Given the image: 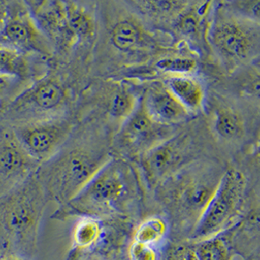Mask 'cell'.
<instances>
[{
	"instance_id": "1",
	"label": "cell",
	"mask_w": 260,
	"mask_h": 260,
	"mask_svg": "<svg viewBox=\"0 0 260 260\" xmlns=\"http://www.w3.org/2000/svg\"><path fill=\"white\" fill-rule=\"evenodd\" d=\"M110 159L105 142H68L54 157L39 165L36 176L49 199L62 206L73 199Z\"/></svg>"
},
{
	"instance_id": "2",
	"label": "cell",
	"mask_w": 260,
	"mask_h": 260,
	"mask_svg": "<svg viewBox=\"0 0 260 260\" xmlns=\"http://www.w3.org/2000/svg\"><path fill=\"white\" fill-rule=\"evenodd\" d=\"M48 200L36 173L0 197V232L15 256L26 259L34 253Z\"/></svg>"
},
{
	"instance_id": "3",
	"label": "cell",
	"mask_w": 260,
	"mask_h": 260,
	"mask_svg": "<svg viewBox=\"0 0 260 260\" xmlns=\"http://www.w3.org/2000/svg\"><path fill=\"white\" fill-rule=\"evenodd\" d=\"M137 178L127 162L110 159L73 199L59 207L53 218L99 217L120 212L137 192Z\"/></svg>"
},
{
	"instance_id": "4",
	"label": "cell",
	"mask_w": 260,
	"mask_h": 260,
	"mask_svg": "<svg viewBox=\"0 0 260 260\" xmlns=\"http://www.w3.org/2000/svg\"><path fill=\"white\" fill-rule=\"evenodd\" d=\"M226 170L213 162H193L164 180L166 199L174 215L192 231L213 197Z\"/></svg>"
},
{
	"instance_id": "5",
	"label": "cell",
	"mask_w": 260,
	"mask_h": 260,
	"mask_svg": "<svg viewBox=\"0 0 260 260\" xmlns=\"http://www.w3.org/2000/svg\"><path fill=\"white\" fill-rule=\"evenodd\" d=\"M213 12L206 37L228 70H235L257 58L259 24L242 19L229 11L223 3Z\"/></svg>"
},
{
	"instance_id": "6",
	"label": "cell",
	"mask_w": 260,
	"mask_h": 260,
	"mask_svg": "<svg viewBox=\"0 0 260 260\" xmlns=\"http://www.w3.org/2000/svg\"><path fill=\"white\" fill-rule=\"evenodd\" d=\"M246 186L247 179L242 172L235 169L226 170L192 231V239L198 242L217 236L235 223L242 210Z\"/></svg>"
},
{
	"instance_id": "7",
	"label": "cell",
	"mask_w": 260,
	"mask_h": 260,
	"mask_svg": "<svg viewBox=\"0 0 260 260\" xmlns=\"http://www.w3.org/2000/svg\"><path fill=\"white\" fill-rule=\"evenodd\" d=\"M64 85L54 76L36 79L15 96L7 107V114L21 124L59 116L68 104Z\"/></svg>"
},
{
	"instance_id": "8",
	"label": "cell",
	"mask_w": 260,
	"mask_h": 260,
	"mask_svg": "<svg viewBox=\"0 0 260 260\" xmlns=\"http://www.w3.org/2000/svg\"><path fill=\"white\" fill-rule=\"evenodd\" d=\"M73 128L71 119L58 116L20 124L13 134L24 151L38 164H42L70 141Z\"/></svg>"
},
{
	"instance_id": "9",
	"label": "cell",
	"mask_w": 260,
	"mask_h": 260,
	"mask_svg": "<svg viewBox=\"0 0 260 260\" xmlns=\"http://www.w3.org/2000/svg\"><path fill=\"white\" fill-rule=\"evenodd\" d=\"M0 42L25 55L52 57L54 47L28 11L24 2H8L6 22L0 32Z\"/></svg>"
},
{
	"instance_id": "10",
	"label": "cell",
	"mask_w": 260,
	"mask_h": 260,
	"mask_svg": "<svg viewBox=\"0 0 260 260\" xmlns=\"http://www.w3.org/2000/svg\"><path fill=\"white\" fill-rule=\"evenodd\" d=\"M193 138L186 133H179L160 142L141 155V167L149 186L160 185L170 178L194 151Z\"/></svg>"
},
{
	"instance_id": "11",
	"label": "cell",
	"mask_w": 260,
	"mask_h": 260,
	"mask_svg": "<svg viewBox=\"0 0 260 260\" xmlns=\"http://www.w3.org/2000/svg\"><path fill=\"white\" fill-rule=\"evenodd\" d=\"M171 128L154 122L140 100L135 111L120 125L114 143L119 152L142 155L174 136Z\"/></svg>"
},
{
	"instance_id": "12",
	"label": "cell",
	"mask_w": 260,
	"mask_h": 260,
	"mask_svg": "<svg viewBox=\"0 0 260 260\" xmlns=\"http://www.w3.org/2000/svg\"><path fill=\"white\" fill-rule=\"evenodd\" d=\"M39 165L24 151L13 132L0 135V197L31 177Z\"/></svg>"
},
{
	"instance_id": "13",
	"label": "cell",
	"mask_w": 260,
	"mask_h": 260,
	"mask_svg": "<svg viewBox=\"0 0 260 260\" xmlns=\"http://www.w3.org/2000/svg\"><path fill=\"white\" fill-rule=\"evenodd\" d=\"M141 102L149 117L165 127L184 123L191 116L165 85L150 87L142 95Z\"/></svg>"
},
{
	"instance_id": "14",
	"label": "cell",
	"mask_w": 260,
	"mask_h": 260,
	"mask_svg": "<svg viewBox=\"0 0 260 260\" xmlns=\"http://www.w3.org/2000/svg\"><path fill=\"white\" fill-rule=\"evenodd\" d=\"M110 44L118 52L129 54L153 49L155 40L138 19L132 16L118 18L108 31Z\"/></svg>"
},
{
	"instance_id": "15",
	"label": "cell",
	"mask_w": 260,
	"mask_h": 260,
	"mask_svg": "<svg viewBox=\"0 0 260 260\" xmlns=\"http://www.w3.org/2000/svg\"><path fill=\"white\" fill-rule=\"evenodd\" d=\"M213 2H188L173 21L175 30L189 40H199L207 35Z\"/></svg>"
},
{
	"instance_id": "16",
	"label": "cell",
	"mask_w": 260,
	"mask_h": 260,
	"mask_svg": "<svg viewBox=\"0 0 260 260\" xmlns=\"http://www.w3.org/2000/svg\"><path fill=\"white\" fill-rule=\"evenodd\" d=\"M165 87L190 114L203 109L205 89L200 80L192 75H171L165 80Z\"/></svg>"
},
{
	"instance_id": "17",
	"label": "cell",
	"mask_w": 260,
	"mask_h": 260,
	"mask_svg": "<svg viewBox=\"0 0 260 260\" xmlns=\"http://www.w3.org/2000/svg\"><path fill=\"white\" fill-rule=\"evenodd\" d=\"M68 30L74 45L92 39L95 34V22L92 13L79 2L64 1Z\"/></svg>"
},
{
	"instance_id": "18",
	"label": "cell",
	"mask_w": 260,
	"mask_h": 260,
	"mask_svg": "<svg viewBox=\"0 0 260 260\" xmlns=\"http://www.w3.org/2000/svg\"><path fill=\"white\" fill-rule=\"evenodd\" d=\"M213 132L227 142H237L246 135V123L243 116L229 107H217L213 119Z\"/></svg>"
},
{
	"instance_id": "19",
	"label": "cell",
	"mask_w": 260,
	"mask_h": 260,
	"mask_svg": "<svg viewBox=\"0 0 260 260\" xmlns=\"http://www.w3.org/2000/svg\"><path fill=\"white\" fill-rule=\"evenodd\" d=\"M28 56L0 42V76L23 81L31 77L32 68Z\"/></svg>"
},
{
	"instance_id": "20",
	"label": "cell",
	"mask_w": 260,
	"mask_h": 260,
	"mask_svg": "<svg viewBox=\"0 0 260 260\" xmlns=\"http://www.w3.org/2000/svg\"><path fill=\"white\" fill-rule=\"evenodd\" d=\"M197 260H232V249L221 234L196 242L193 245Z\"/></svg>"
},
{
	"instance_id": "21",
	"label": "cell",
	"mask_w": 260,
	"mask_h": 260,
	"mask_svg": "<svg viewBox=\"0 0 260 260\" xmlns=\"http://www.w3.org/2000/svg\"><path fill=\"white\" fill-rule=\"evenodd\" d=\"M186 1H136L132 2L143 14L156 20L173 21L187 5Z\"/></svg>"
},
{
	"instance_id": "22",
	"label": "cell",
	"mask_w": 260,
	"mask_h": 260,
	"mask_svg": "<svg viewBox=\"0 0 260 260\" xmlns=\"http://www.w3.org/2000/svg\"><path fill=\"white\" fill-rule=\"evenodd\" d=\"M167 232L168 224L165 219L160 216H151L136 228L133 241L154 247L163 241Z\"/></svg>"
},
{
	"instance_id": "23",
	"label": "cell",
	"mask_w": 260,
	"mask_h": 260,
	"mask_svg": "<svg viewBox=\"0 0 260 260\" xmlns=\"http://www.w3.org/2000/svg\"><path fill=\"white\" fill-rule=\"evenodd\" d=\"M139 101L137 95H134L131 91L120 88L117 90L109 104V114L114 120L120 121L122 124L130 116L138 107Z\"/></svg>"
},
{
	"instance_id": "24",
	"label": "cell",
	"mask_w": 260,
	"mask_h": 260,
	"mask_svg": "<svg viewBox=\"0 0 260 260\" xmlns=\"http://www.w3.org/2000/svg\"><path fill=\"white\" fill-rule=\"evenodd\" d=\"M157 70L171 75H192L198 68L197 61L189 57H165L156 63Z\"/></svg>"
},
{
	"instance_id": "25",
	"label": "cell",
	"mask_w": 260,
	"mask_h": 260,
	"mask_svg": "<svg viewBox=\"0 0 260 260\" xmlns=\"http://www.w3.org/2000/svg\"><path fill=\"white\" fill-rule=\"evenodd\" d=\"M222 3L229 11L235 14L238 17L245 19L251 23L259 24V0H241Z\"/></svg>"
},
{
	"instance_id": "26",
	"label": "cell",
	"mask_w": 260,
	"mask_h": 260,
	"mask_svg": "<svg viewBox=\"0 0 260 260\" xmlns=\"http://www.w3.org/2000/svg\"><path fill=\"white\" fill-rule=\"evenodd\" d=\"M130 260H157V252L152 246L133 241L128 248Z\"/></svg>"
},
{
	"instance_id": "27",
	"label": "cell",
	"mask_w": 260,
	"mask_h": 260,
	"mask_svg": "<svg viewBox=\"0 0 260 260\" xmlns=\"http://www.w3.org/2000/svg\"><path fill=\"white\" fill-rule=\"evenodd\" d=\"M167 260H197L193 246H178L173 248Z\"/></svg>"
},
{
	"instance_id": "28",
	"label": "cell",
	"mask_w": 260,
	"mask_h": 260,
	"mask_svg": "<svg viewBox=\"0 0 260 260\" xmlns=\"http://www.w3.org/2000/svg\"><path fill=\"white\" fill-rule=\"evenodd\" d=\"M7 13H8V2L0 1V32L2 31L6 22Z\"/></svg>"
},
{
	"instance_id": "29",
	"label": "cell",
	"mask_w": 260,
	"mask_h": 260,
	"mask_svg": "<svg viewBox=\"0 0 260 260\" xmlns=\"http://www.w3.org/2000/svg\"><path fill=\"white\" fill-rule=\"evenodd\" d=\"M14 79H9V78H5V77H2L0 76V95L3 94L7 88L11 85V81Z\"/></svg>"
},
{
	"instance_id": "30",
	"label": "cell",
	"mask_w": 260,
	"mask_h": 260,
	"mask_svg": "<svg viewBox=\"0 0 260 260\" xmlns=\"http://www.w3.org/2000/svg\"><path fill=\"white\" fill-rule=\"evenodd\" d=\"M4 260H27L25 259V258H23V257H19V256H10V257H7V258H5Z\"/></svg>"
},
{
	"instance_id": "31",
	"label": "cell",
	"mask_w": 260,
	"mask_h": 260,
	"mask_svg": "<svg viewBox=\"0 0 260 260\" xmlns=\"http://www.w3.org/2000/svg\"><path fill=\"white\" fill-rule=\"evenodd\" d=\"M247 260H255L254 259V258H253V257H252V256H250V257H249V258H248V259Z\"/></svg>"
},
{
	"instance_id": "32",
	"label": "cell",
	"mask_w": 260,
	"mask_h": 260,
	"mask_svg": "<svg viewBox=\"0 0 260 260\" xmlns=\"http://www.w3.org/2000/svg\"><path fill=\"white\" fill-rule=\"evenodd\" d=\"M0 109H1V107H0Z\"/></svg>"
}]
</instances>
